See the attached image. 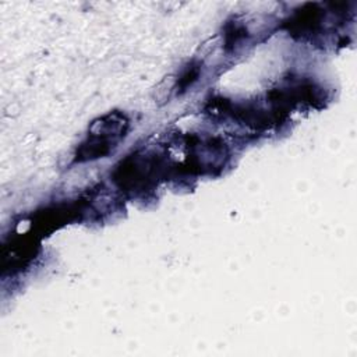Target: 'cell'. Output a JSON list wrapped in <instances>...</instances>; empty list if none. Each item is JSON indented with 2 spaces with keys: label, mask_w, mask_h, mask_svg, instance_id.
<instances>
[{
  "label": "cell",
  "mask_w": 357,
  "mask_h": 357,
  "mask_svg": "<svg viewBox=\"0 0 357 357\" xmlns=\"http://www.w3.org/2000/svg\"><path fill=\"white\" fill-rule=\"evenodd\" d=\"M128 120L124 114L113 112L92 123L86 139L77 151V160L103 158L124 139Z\"/></svg>",
  "instance_id": "6da1fadb"
}]
</instances>
